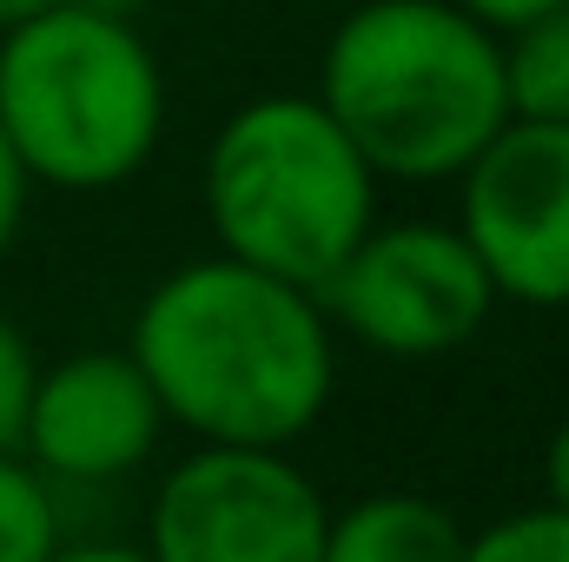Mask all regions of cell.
Returning <instances> with one entry per match:
<instances>
[{
    "label": "cell",
    "instance_id": "cell-1",
    "mask_svg": "<svg viewBox=\"0 0 569 562\" xmlns=\"http://www.w3.org/2000/svg\"><path fill=\"white\" fill-rule=\"evenodd\" d=\"M127 351L192 443L291 450L338 398V331L318 291L226 252L152 284Z\"/></svg>",
    "mask_w": 569,
    "mask_h": 562
},
{
    "label": "cell",
    "instance_id": "cell-2",
    "mask_svg": "<svg viewBox=\"0 0 569 562\" xmlns=\"http://www.w3.org/2000/svg\"><path fill=\"white\" fill-rule=\"evenodd\" d=\"M311 93L391 185H450L510 120L503 40L450 0H351Z\"/></svg>",
    "mask_w": 569,
    "mask_h": 562
},
{
    "label": "cell",
    "instance_id": "cell-3",
    "mask_svg": "<svg viewBox=\"0 0 569 562\" xmlns=\"http://www.w3.org/2000/svg\"><path fill=\"white\" fill-rule=\"evenodd\" d=\"M166 67L140 20L73 0L0 33V140L27 185L113 192L140 179L166 140Z\"/></svg>",
    "mask_w": 569,
    "mask_h": 562
},
{
    "label": "cell",
    "instance_id": "cell-4",
    "mask_svg": "<svg viewBox=\"0 0 569 562\" xmlns=\"http://www.w3.org/2000/svg\"><path fill=\"white\" fill-rule=\"evenodd\" d=\"M378 172L318 93H259L219 120L199 165L212 245L305 291L378 225Z\"/></svg>",
    "mask_w": 569,
    "mask_h": 562
},
{
    "label": "cell",
    "instance_id": "cell-5",
    "mask_svg": "<svg viewBox=\"0 0 569 562\" xmlns=\"http://www.w3.org/2000/svg\"><path fill=\"white\" fill-rule=\"evenodd\" d=\"M331 503L291 463L259 443H192L146 496L152 562H318Z\"/></svg>",
    "mask_w": 569,
    "mask_h": 562
},
{
    "label": "cell",
    "instance_id": "cell-6",
    "mask_svg": "<svg viewBox=\"0 0 569 562\" xmlns=\"http://www.w3.org/2000/svg\"><path fill=\"white\" fill-rule=\"evenodd\" d=\"M331 331L378 358L463 351L503 304L470 239L443 219H378L331 279L318 284Z\"/></svg>",
    "mask_w": 569,
    "mask_h": 562
},
{
    "label": "cell",
    "instance_id": "cell-7",
    "mask_svg": "<svg viewBox=\"0 0 569 562\" xmlns=\"http://www.w3.org/2000/svg\"><path fill=\"white\" fill-rule=\"evenodd\" d=\"M457 232L497 298L530 311L569 304V127L503 120L457 179Z\"/></svg>",
    "mask_w": 569,
    "mask_h": 562
},
{
    "label": "cell",
    "instance_id": "cell-8",
    "mask_svg": "<svg viewBox=\"0 0 569 562\" xmlns=\"http://www.w3.org/2000/svg\"><path fill=\"white\" fill-rule=\"evenodd\" d=\"M166 404L133 364V351H67L33 371L27 418H20V456L47 483L100 490L120 476H140L166 436Z\"/></svg>",
    "mask_w": 569,
    "mask_h": 562
},
{
    "label": "cell",
    "instance_id": "cell-9",
    "mask_svg": "<svg viewBox=\"0 0 569 562\" xmlns=\"http://www.w3.org/2000/svg\"><path fill=\"white\" fill-rule=\"evenodd\" d=\"M463 523L425 490H371L325 523L318 562H463Z\"/></svg>",
    "mask_w": 569,
    "mask_h": 562
},
{
    "label": "cell",
    "instance_id": "cell-10",
    "mask_svg": "<svg viewBox=\"0 0 569 562\" xmlns=\"http://www.w3.org/2000/svg\"><path fill=\"white\" fill-rule=\"evenodd\" d=\"M503 40V93L510 120H557L569 127V0L543 7L537 20L497 33Z\"/></svg>",
    "mask_w": 569,
    "mask_h": 562
},
{
    "label": "cell",
    "instance_id": "cell-11",
    "mask_svg": "<svg viewBox=\"0 0 569 562\" xmlns=\"http://www.w3.org/2000/svg\"><path fill=\"white\" fill-rule=\"evenodd\" d=\"M67 543L60 483H47L20 443H0V562H53Z\"/></svg>",
    "mask_w": 569,
    "mask_h": 562
},
{
    "label": "cell",
    "instance_id": "cell-12",
    "mask_svg": "<svg viewBox=\"0 0 569 562\" xmlns=\"http://www.w3.org/2000/svg\"><path fill=\"white\" fill-rule=\"evenodd\" d=\"M463 562H569V510L530 503L463 536Z\"/></svg>",
    "mask_w": 569,
    "mask_h": 562
},
{
    "label": "cell",
    "instance_id": "cell-13",
    "mask_svg": "<svg viewBox=\"0 0 569 562\" xmlns=\"http://www.w3.org/2000/svg\"><path fill=\"white\" fill-rule=\"evenodd\" d=\"M33 371H40V358H33V344H27V331L0 311V443H20V418H27Z\"/></svg>",
    "mask_w": 569,
    "mask_h": 562
},
{
    "label": "cell",
    "instance_id": "cell-14",
    "mask_svg": "<svg viewBox=\"0 0 569 562\" xmlns=\"http://www.w3.org/2000/svg\"><path fill=\"white\" fill-rule=\"evenodd\" d=\"M27 199H33V185H27L20 159L0 140V259L13 252V239H20V225H27Z\"/></svg>",
    "mask_w": 569,
    "mask_h": 562
},
{
    "label": "cell",
    "instance_id": "cell-15",
    "mask_svg": "<svg viewBox=\"0 0 569 562\" xmlns=\"http://www.w3.org/2000/svg\"><path fill=\"white\" fill-rule=\"evenodd\" d=\"M450 7H463L477 27H490V33H510V27H523V20H537L543 7H557V0H450Z\"/></svg>",
    "mask_w": 569,
    "mask_h": 562
},
{
    "label": "cell",
    "instance_id": "cell-16",
    "mask_svg": "<svg viewBox=\"0 0 569 562\" xmlns=\"http://www.w3.org/2000/svg\"><path fill=\"white\" fill-rule=\"evenodd\" d=\"M543 503L569 510V418L557 423L550 443H543Z\"/></svg>",
    "mask_w": 569,
    "mask_h": 562
},
{
    "label": "cell",
    "instance_id": "cell-17",
    "mask_svg": "<svg viewBox=\"0 0 569 562\" xmlns=\"http://www.w3.org/2000/svg\"><path fill=\"white\" fill-rule=\"evenodd\" d=\"M53 562H152L146 556V543H60L53 550Z\"/></svg>",
    "mask_w": 569,
    "mask_h": 562
},
{
    "label": "cell",
    "instance_id": "cell-18",
    "mask_svg": "<svg viewBox=\"0 0 569 562\" xmlns=\"http://www.w3.org/2000/svg\"><path fill=\"white\" fill-rule=\"evenodd\" d=\"M73 7H87V13H107V20H140L152 0H73Z\"/></svg>",
    "mask_w": 569,
    "mask_h": 562
},
{
    "label": "cell",
    "instance_id": "cell-19",
    "mask_svg": "<svg viewBox=\"0 0 569 562\" xmlns=\"http://www.w3.org/2000/svg\"><path fill=\"white\" fill-rule=\"evenodd\" d=\"M47 7H60V0H0V33L20 27V20H33V13H47Z\"/></svg>",
    "mask_w": 569,
    "mask_h": 562
}]
</instances>
